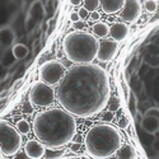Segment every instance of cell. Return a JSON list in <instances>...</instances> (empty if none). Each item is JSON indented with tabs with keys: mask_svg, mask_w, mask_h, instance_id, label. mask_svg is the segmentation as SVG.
<instances>
[{
	"mask_svg": "<svg viewBox=\"0 0 159 159\" xmlns=\"http://www.w3.org/2000/svg\"><path fill=\"white\" fill-rule=\"evenodd\" d=\"M110 78L97 64H78L66 70L56 97L62 110L76 117H92L104 110L110 101Z\"/></svg>",
	"mask_w": 159,
	"mask_h": 159,
	"instance_id": "1",
	"label": "cell"
},
{
	"mask_svg": "<svg viewBox=\"0 0 159 159\" xmlns=\"http://www.w3.org/2000/svg\"><path fill=\"white\" fill-rule=\"evenodd\" d=\"M33 132L45 148L59 149L76 135V121L62 108H48L36 115Z\"/></svg>",
	"mask_w": 159,
	"mask_h": 159,
	"instance_id": "2",
	"label": "cell"
},
{
	"mask_svg": "<svg viewBox=\"0 0 159 159\" xmlns=\"http://www.w3.org/2000/svg\"><path fill=\"white\" fill-rule=\"evenodd\" d=\"M121 134L110 124H97L90 127L84 139L87 153L93 159H106L121 147Z\"/></svg>",
	"mask_w": 159,
	"mask_h": 159,
	"instance_id": "3",
	"label": "cell"
},
{
	"mask_svg": "<svg viewBox=\"0 0 159 159\" xmlns=\"http://www.w3.org/2000/svg\"><path fill=\"white\" fill-rule=\"evenodd\" d=\"M62 47L65 56L74 64H90L97 57L98 39L93 33L73 31L64 37Z\"/></svg>",
	"mask_w": 159,
	"mask_h": 159,
	"instance_id": "4",
	"label": "cell"
},
{
	"mask_svg": "<svg viewBox=\"0 0 159 159\" xmlns=\"http://www.w3.org/2000/svg\"><path fill=\"white\" fill-rule=\"evenodd\" d=\"M22 148V135L10 122L0 120V150L3 155L11 157Z\"/></svg>",
	"mask_w": 159,
	"mask_h": 159,
	"instance_id": "5",
	"label": "cell"
},
{
	"mask_svg": "<svg viewBox=\"0 0 159 159\" xmlns=\"http://www.w3.org/2000/svg\"><path fill=\"white\" fill-rule=\"evenodd\" d=\"M55 89L46 83L37 80L33 83L30 90V102L38 107H48L55 102Z\"/></svg>",
	"mask_w": 159,
	"mask_h": 159,
	"instance_id": "6",
	"label": "cell"
},
{
	"mask_svg": "<svg viewBox=\"0 0 159 159\" xmlns=\"http://www.w3.org/2000/svg\"><path fill=\"white\" fill-rule=\"evenodd\" d=\"M66 69L61 61L59 60H48L42 64L39 69V79L47 85H56L61 82Z\"/></svg>",
	"mask_w": 159,
	"mask_h": 159,
	"instance_id": "7",
	"label": "cell"
},
{
	"mask_svg": "<svg viewBox=\"0 0 159 159\" xmlns=\"http://www.w3.org/2000/svg\"><path fill=\"white\" fill-rule=\"evenodd\" d=\"M117 50H118V42L107 38L101 39V41H98L97 59L102 62H108L115 57Z\"/></svg>",
	"mask_w": 159,
	"mask_h": 159,
	"instance_id": "8",
	"label": "cell"
},
{
	"mask_svg": "<svg viewBox=\"0 0 159 159\" xmlns=\"http://www.w3.org/2000/svg\"><path fill=\"white\" fill-rule=\"evenodd\" d=\"M143 5L140 0H125L124 7L120 10V18L125 22H135L141 16Z\"/></svg>",
	"mask_w": 159,
	"mask_h": 159,
	"instance_id": "9",
	"label": "cell"
},
{
	"mask_svg": "<svg viewBox=\"0 0 159 159\" xmlns=\"http://www.w3.org/2000/svg\"><path fill=\"white\" fill-rule=\"evenodd\" d=\"M159 117H158V108H150L145 112L143 118V129L148 134H155L159 129Z\"/></svg>",
	"mask_w": 159,
	"mask_h": 159,
	"instance_id": "10",
	"label": "cell"
},
{
	"mask_svg": "<svg viewBox=\"0 0 159 159\" xmlns=\"http://www.w3.org/2000/svg\"><path fill=\"white\" fill-rule=\"evenodd\" d=\"M46 153V148L38 140L31 139L24 145V154L30 159H41Z\"/></svg>",
	"mask_w": 159,
	"mask_h": 159,
	"instance_id": "11",
	"label": "cell"
},
{
	"mask_svg": "<svg viewBox=\"0 0 159 159\" xmlns=\"http://www.w3.org/2000/svg\"><path fill=\"white\" fill-rule=\"evenodd\" d=\"M16 32L10 25H0V47L10 48L13 45L16 43Z\"/></svg>",
	"mask_w": 159,
	"mask_h": 159,
	"instance_id": "12",
	"label": "cell"
},
{
	"mask_svg": "<svg viewBox=\"0 0 159 159\" xmlns=\"http://www.w3.org/2000/svg\"><path fill=\"white\" fill-rule=\"evenodd\" d=\"M129 33H130V28L124 22H115L110 27V34H111L112 39L116 42H120V41L126 39Z\"/></svg>",
	"mask_w": 159,
	"mask_h": 159,
	"instance_id": "13",
	"label": "cell"
},
{
	"mask_svg": "<svg viewBox=\"0 0 159 159\" xmlns=\"http://www.w3.org/2000/svg\"><path fill=\"white\" fill-rule=\"evenodd\" d=\"M125 0H99V5L102 7L106 14H115L118 13L124 7Z\"/></svg>",
	"mask_w": 159,
	"mask_h": 159,
	"instance_id": "14",
	"label": "cell"
},
{
	"mask_svg": "<svg viewBox=\"0 0 159 159\" xmlns=\"http://www.w3.org/2000/svg\"><path fill=\"white\" fill-rule=\"evenodd\" d=\"M116 153H117V155H116L117 159H138V154H136L135 149L129 144L121 145Z\"/></svg>",
	"mask_w": 159,
	"mask_h": 159,
	"instance_id": "15",
	"label": "cell"
},
{
	"mask_svg": "<svg viewBox=\"0 0 159 159\" xmlns=\"http://www.w3.org/2000/svg\"><path fill=\"white\" fill-rule=\"evenodd\" d=\"M11 52H13V56H14L16 60H24L28 56L30 50L23 43H14L11 46Z\"/></svg>",
	"mask_w": 159,
	"mask_h": 159,
	"instance_id": "16",
	"label": "cell"
},
{
	"mask_svg": "<svg viewBox=\"0 0 159 159\" xmlns=\"http://www.w3.org/2000/svg\"><path fill=\"white\" fill-rule=\"evenodd\" d=\"M93 33L94 36L97 37H101V38H104V37H107L110 34V27H108V24L107 23H104V22H97L93 24Z\"/></svg>",
	"mask_w": 159,
	"mask_h": 159,
	"instance_id": "17",
	"label": "cell"
},
{
	"mask_svg": "<svg viewBox=\"0 0 159 159\" xmlns=\"http://www.w3.org/2000/svg\"><path fill=\"white\" fill-rule=\"evenodd\" d=\"M0 62H2L5 68H9L13 64L16 62V59L13 56V52H11V47L10 48H5L2 54V59H0Z\"/></svg>",
	"mask_w": 159,
	"mask_h": 159,
	"instance_id": "18",
	"label": "cell"
},
{
	"mask_svg": "<svg viewBox=\"0 0 159 159\" xmlns=\"http://www.w3.org/2000/svg\"><path fill=\"white\" fill-rule=\"evenodd\" d=\"M17 131L19 132L20 135H25V134H28V132L31 131V125L27 120H24V118H22V120L17 121Z\"/></svg>",
	"mask_w": 159,
	"mask_h": 159,
	"instance_id": "19",
	"label": "cell"
},
{
	"mask_svg": "<svg viewBox=\"0 0 159 159\" xmlns=\"http://www.w3.org/2000/svg\"><path fill=\"white\" fill-rule=\"evenodd\" d=\"M84 9L88 11H96V9L99 7V0H83Z\"/></svg>",
	"mask_w": 159,
	"mask_h": 159,
	"instance_id": "20",
	"label": "cell"
},
{
	"mask_svg": "<svg viewBox=\"0 0 159 159\" xmlns=\"http://www.w3.org/2000/svg\"><path fill=\"white\" fill-rule=\"evenodd\" d=\"M144 9L148 13H154L158 9V3L155 0H147V2L144 3Z\"/></svg>",
	"mask_w": 159,
	"mask_h": 159,
	"instance_id": "21",
	"label": "cell"
},
{
	"mask_svg": "<svg viewBox=\"0 0 159 159\" xmlns=\"http://www.w3.org/2000/svg\"><path fill=\"white\" fill-rule=\"evenodd\" d=\"M39 14H41V4L39 2H34V4L31 7V16L39 17Z\"/></svg>",
	"mask_w": 159,
	"mask_h": 159,
	"instance_id": "22",
	"label": "cell"
},
{
	"mask_svg": "<svg viewBox=\"0 0 159 159\" xmlns=\"http://www.w3.org/2000/svg\"><path fill=\"white\" fill-rule=\"evenodd\" d=\"M76 13H78L79 19H82V20H84V19H87V18L89 17V11H88L87 9H84V8H80Z\"/></svg>",
	"mask_w": 159,
	"mask_h": 159,
	"instance_id": "23",
	"label": "cell"
},
{
	"mask_svg": "<svg viewBox=\"0 0 159 159\" xmlns=\"http://www.w3.org/2000/svg\"><path fill=\"white\" fill-rule=\"evenodd\" d=\"M7 75H8V70H7V68L5 66L0 62V82L2 80H4V79L7 78Z\"/></svg>",
	"mask_w": 159,
	"mask_h": 159,
	"instance_id": "24",
	"label": "cell"
},
{
	"mask_svg": "<svg viewBox=\"0 0 159 159\" xmlns=\"http://www.w3.org/2000/svg\"><path fill=\"white\" fill-rule=\"evenodd\" d=\"M113 120V112L112 111H107L103 116V121H112Z\"/></svg>",
	"mask_w": 159,
	"mask_h": 159,
	"instance_id": "25",
	"label": "cell"
},
{
	"mask_svg": "<svg viewBox=\"0 0 159 159\" xmlns=\"http://www.w3.org/2000/svg\"><path fill=\"white\" fill-rule=\"evenodd\" d=\"M13 159H30V158L24 154V152L23 153H19L18 152L17 154H14V158H13Z\"/></svg>",
	"mask_w": 159,
	"mask_h": 159,
	"instance_id": "26",
	"label": "cell"
},
{
	"mask_svg": "<svg viewBox=\"0 0 159 159\" xmlns=\"http://www.w3.org/2000/svg\"><path fill=\"white\" fill-rule=\"evenodd\" d=\"M118 125H120V127H126L127 125H129V121H127V118L126 117H122L121 120H120V122H118Z\"/></svg>",
	"mask_w": 159,
	"mask_h": 159,
	"instance_id": "27",
	"label": "cell"
},
{
	"mask_svg": "<svg viewBox=\"0 0 159 159\" xmlns=\"http://www.w3.org/2000/svg\"><path fill=\"white\" fill-rule=\"evenodd\" d=\"M70 19H71L74 23L79 20V17H78V13H76V11H73V13H71V14H70Z\"/></svg>",
	"mask_w": 159,
	"mask_h": 159,
	"instance_id": "28",
	"label": "cell"
},
{
	"mask_svg": "<svg viewBox=\"0 0 159 159\" xmlns=\"http://www.w3.org/2000/svg\"><path fill=\"white\" fill-rule=\"evenodd\" d=\"M90 18H92V20H98L99 19V14H98L97 11H92Z\"/></svg>",
	"mask_w": 159,
	"mask_h": 159,
	"instance_id": "29",
	"label": "cell"
},
{
	"mask_svg": "<svg viewBox=\"0 0 159 159\" xmlns=\"http://www.w3.org/2000/svg\"><path fill=\"white\" fill-rule=\"evenodd\" d=\"M69 2H70V4H71V5L78 7V5H80V4H82L83 0H69Z\"/></svg>",
	"mask_w": 159,
	"mask_h": 159,
	"instance_id": "30",
	"label": "cell"
},
{
	"mask_svg": "<svg viewBox=\"0 0 159 159\" xmlns=\"http://www.w3.org/2000/svg\"><path fill=\"white\" fill-rule=\"evenodd\" d=\"M83 27H84V23L83 22H75V28L76 30H83Z\"/></svg>",
	"mask_w": 159,
	"mask_h": 159,
	"instance_id": "31",
	"label": "cell"
},
{
	"mask_svg": "<svg viewBox=\"0 0 159 159\" xmlns=\"http://www.w3.org/2000/svg\"><path fill=\"white\" fill-rule=\"evenodd\" d=\"M79 147H80V145H79V144H74L73 150H78V149H79Z\"/></svg>",
	"mask_w": 159,
	"mask_h": 159,
	"instance_id": "32",
	"label": "cell"
},
{
	"mask_svg": "<svg viewBox=\"0 0 159 159\" xmlns=\"http://www.w3.org/2000/svg\"><path fill=\"white\" fill-rule=\"evenodd\" d=\"M106 159H117L116 157H113V155H111V157H108V158H106Z\"/></svg>",
	"mask_w": 159,
	"mask_h": 159,
	"instance_id": "33",
	"label": "cell"
},
{
	"mask_svg": "<svg viewBox=\"0 0 159 159\" xmlns=\"http://www.w3.org/2000/svg\"><path fill=\"white\" fill-rule=\"evenodd\" d=\"M0 159H3V153H2V150H0Z\"/></svg>",
	"mask_w": 159,
	"mask_h": 159,
	"instance_id": "34",
	"label": "cell"
}]
</instances>
